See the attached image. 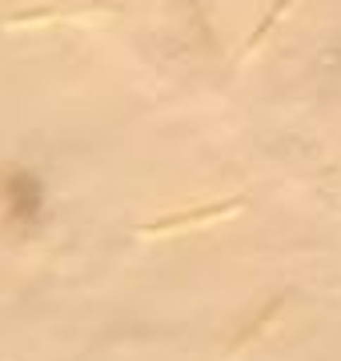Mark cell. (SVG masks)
Segmentation results:
<instances>
[{
	"label": "cell",
	"mask_w": 341,
	"mask_h": 361,
	"mask_svg": "<svg viewBox=\"0 0 341 361\" xmlns=\"http://www.w3.org/2000/svg\"><path fill=\"white\" fill-rule=\"evenodd\" d=\"M8 213H13L20 225H37L44 217V193H40V180L28 177V173H16L8 180Z\"/></svg>",
	"instance_id": "cell-1"
},
{
	"label": "cell",
	"mask_w": 341,
	"mask_h": 361,
	"mask_svg": "<svg viewBox=\"0 0 341 361\" xmlns=\"http://www.w3.org/2000/svg\"><path fill=\"white\" fill-rule=\"evenodd\" d=\"M241 201H221V205H201V209H189V213H173V217H161L153 221L144 233H165V229H189V225H201V221H217L225 213H233Z\"/></svg>",
	"instance_id": "cell-2"
}]
</instances>
